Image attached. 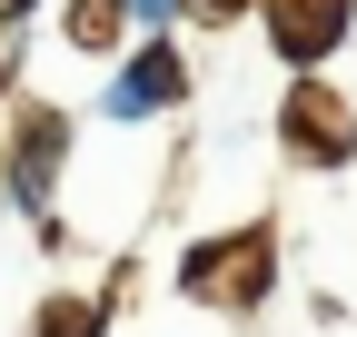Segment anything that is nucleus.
<instances>
[{"mask_svg": "<svg viewBox=\"0 0 357 337\" xmlns=\"http://www.w3.org/2000/svg\"><path fill=\"white\" fill-rule=\"evenodd\" d=\"M268 30H278V50L307 70V60H328V50H337L347 0H268Z\"/></svg>", "mask_w": 357, "mask_h": 337, "instance_id": "obj_1", "label": "nucleus"}, {"mask_svg": "<svg viewBox=\"0 0 357 337\" xmlns=\"http://www.w3.org/2000/svg\"><path fill=\"white\" fill-rule=\"evenodd\" d=\"M288 139H298L307 159H347V139H357V130H347V109L318 90V79H298V100H288Z\"/></svg>", "mask_w": 357, "mask_h": 337, "instance_id": "obj_2", "label": "nucleus"}, {"mask_svg": "<svg viewBox=\"0 0 357 337\" xmlns=\"http://www.w3.org/2000/svg\"><path fill=\"white\" fill-rule=\"evenodd\" d=\"M50 168H60V119L30 109V119H20V149H10V189L40 208V198H50Z\"/></svg>", "mask_w": 357, "mask_h": 337, "instance_id": "obj_3", "label": "nucleus"}, {"mask_svg": "<svg viewBox=\"0 0 357 337\" xmlns=\"http://www.w3.org/2000/svg\"><path fill=\"white\" fill-rule=\"evenodd\" d=\"M169 90H178V60H169V50H139V60H129L119 109H149V100H169Z\"/></svg>", "mask_w": 357, "mask_h": 337, "instance_id": "obj_4", "label": "nucleus"}, {"mask_svg": "<svg viewBox=\"0 0 357 337\" xmlns=\"http://www.w3.org/2000/svg\"><path fill=\"white\" fill-rule=\"evenodd\" d=\"M70 30H79V40H109V30H119V0H79Z\"/></svg>", "mask_w": 357, "mask_h": 337, "instance_id": "obj_5", "label": "nucleus"}, {"mask_svg": "<svg viewBox=\"0 0 357 337\" xmlns=\"http://www.w3.org/2000/svg\"><path fill=\"white\" fill-rule=\"evenodd\" d=\"M40 337H100V308H79V298H60V318L40 327Z\"/></svg>", "mask_w": 357, "mask_h": 337, "instance_id": "obj_6", "label": "nucleus"}, {"mask_svg": "<svg viewBox=\"0 0 357 337\" xmlns=\"http://www.w3.org/2000/svg\"><path fill=\"white\" fill-rule=\"evenodd\" d=\"M208 10H248V0H208Z\"/></svg>", "mask_w": 357, "mask_h": 337, "instance_id": "obj_7", "label": "nucleus"}]
</instances>
